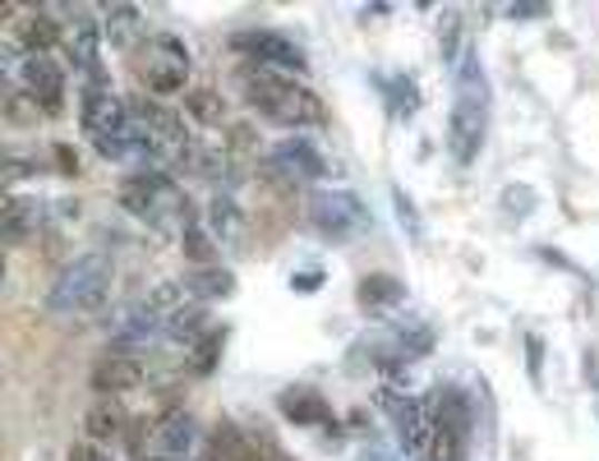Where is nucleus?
Here are the masks:
<instances>
[{
	"label": "nucleus",
	"mask_w": 599,
	"mask_h": 461,
	"mask_svg": "<svg viewBox=\"0 0 599 461\" xmlns=\"http://www.w3.org/2000/svg\"><path fill=\"white\" fill-rule=\"evenodd\" d=\"M244 98L249 107H254L259 116L277 120V126H287V130H313V126H323L328 111L323 102L313 98V92L296 79V74H277V70H249L244 79Z\"/></svg>",
	"instance_id": "obj_1"
},
{
	"label": "nucleus",
	"mask_w": 599,
	"mask_h": 461,
	"mask_svg": "<svg viewBox=\"0 0 599 461\" xmlns=\"http://www.w3.org/2000/svg\"><path fill=\"white\" fill-rule=\"evenodd\" d=\"M489 134V83L480 70V56L470 51L457 70V102H452V120H448V143H452V158L461 167H470L480 158Z\"/></svg>",
	"instance_id": "obj_2"
},
{
	"label": "nucleus",
	"mask_w": 599,
	"mask_h": 461,
	"mask_svg": "<svg viewBox=\"0 0 599 461\" xmlns=\"http://www.w3.org/2000/svg\"><path fill=\"white\" fill-rule=\"evenodd\" d=\"M120 208L143 218L157 231H184L189 222V199L180 194V184H171L167 176H152V171H134L130 180H120Z\"/></svg>",
	"instance_id": "obj_3"
},
{
	"label": "nucleus",
	"mask_w": 599,
	"mask_h": 461,
	"mask_svg": "<svg viewBox=\"0 0 599 461\" xmlns=\"http://www.w3.org/2000/svg\"><path fill=\"white\" fill-rule=\"evenodd\" d=\"M124 111H130V139H134L139 152H152V158H162V162H184V152L194 148L184 134V120L171 107L148 102V98H130Z\"/></svg>",
	"instance_id": "obj_4"
},
{
	"label": "nucleus",
	"mask_w": 599,
	"mask_h": 461,
	"mask_svg": "<svg viewBox=\"0 0 599 461\" xmlns=\"http://www.w3.org/2000/svg\"><path fill=\"white\" fill-rule=\"evenodd\" d=\"M111 287V259L107 254H79L66 268L56 272L51 295H47V310L51 314H79L92 310Z\"/></svg>",
	"instance_id": "obj_5"
},
{
	"label": "nucleus",
	"mask_w": 599,
	"mask_h": 461,
	"mask_svg": "<svg viewBox=\"0 0 599 461\" xmlns=\"http://www.w3.org/2000/svg\"><path fill=\"white\" fill-rule=\"evenodd\" d=\"M309 222L313 231H323L328 240H356L369 231V208L356 199V194H346V190H313L309 194Z\"/></svg>",
	"instance_id": "obj_6"
},
{
	"label": "nucleus",
	"mask_w": 599,
	"mask_h": 461,
	"mask_svg": "<svg viewBox=\"0 0 599 461\" xmlns=\"http://www.w3.org/2000/svg\"><path fill=\"white\" fill-rule=\"evenodd\" d=\"M139 70H143V83H148L152 98H171V92H180L184 79H189V56H184L180 38L157 33V38L139 51Z\"/></svg>",
	"instance_id": "obj_7"
},
{
	"label": "nucleus",
	"mask_w": 599,
	"mask_h": 461,
	"mask_svg": "<svg viewBox=\"0 0 599 461\" xmlns=\"http://www.w3.org/2000/svg\"><path fill=\"white\" fill-rule=\"evenodd\" d=\"M373 407L397 424V439L406 443V452H416V457L429 452L433 420H429V407H425V402H411V397H401V392H388V388H383V392L373 397Z\"/></svg>",
	"instance_id": "obj_8"
},
{
	"label": "nucleus",
	"mask_w": 599,
	"mask_h": 461,
	"mask_svg": "<svg viewBox=\"0 0 599 461\" xmlns=\"http://www.w3.org/2000/svg\"><path fill=\"white\" fill-rule=\"evenodd\" d=\"M231 47L244 51L259 70H277V74H300V70H305V51H300L291 38L268 33V28H254V33H236Z\"/></svg>",
	"instance_id": "obj_9"
},
{
	"label": "nucleus",
	"mask_w": 599,
	"mask_h": 461,
	"mask_svg": "<svg viewBox=\"0 0 599 461\" xmlns=\"http://www.w3.org/2000/svg\"><path fill=\"white\" fill-rule=\"evenodd\" d=\"M199 448V420L189 411H167L157 420V429L148 434V457L143 461H184L189 452Z\"/></svg>",
	"instance_id": "obj_10"
},
{
	"label": "nucleus",
	"mask_w": 599,
	"mask_h": 461,
	"mask_svg": "<svg viewBox=\"0 0 599 461\" xmlns=\"http://www.w3.org/2000/svg\"><path fill=\"white\" fill-rule=\"evenodd\" d=\"M162 323H167V319L157 314L148 300L120 304V310L111 314V323H107V332H111V351H116V355H134V347L152 342L157 328H162Z\"/></svg>",
	"instance_id": "obj_11"
},
{
	"label": "nucleus",
	"mask_w": 599,
	"mask_h": 461,
	"mask_svg": "<svg viewBox=\"0 0 599 461\" xmlns=\"http://www.w3.org/2000/svg\"><path fill=\"white\" fill-rule=\"evenodd\" d=\"M268 167L287 180H323L328 176V162L323 152L313 148L309 139H281L268 148Z\"/></svg>",
	"instance_id": "obj_12"
},
{
	"label": "nucleus",
	"mask_w": 599,
	"mask_h": 461,
	"mask_svg": "<svg viewBox=\"0 0 599 461\" xmlns=\"http://www.w3.org/2000/svg\"><path fill=\"white\" fill-rule=\"evenodd\" d=\"M88 383H92V392H98V397H120V392H130V388L143 383V360H139V355H116V351H111L107 360L92 364Z\"/></svg>",
	"instance_id": "obj_13"
},
{
	"label": "nucleus",
	"mask_w": 599,
	"mask_h": 461,
	"mask_svg": "<svg viewBox=\"0 0 599 461\" xmlns=\"http://www.w3.org/2000/svg\"><path fill=\"white\" fill-rule=\"evenodd\" d=\"M23 88H28V98H33L42 111H60V98H66V74H60V66L51 56H33L23 66Z\"/></svg>",
	"instance_id": "obj_14"
},
{
	"label": "nucleus",
	"mask_w": 599,
	"mask_h": 461,
	"mask_svg": "<svg viewBox=\"0 0 599 461\" xmlns=\"http://www.w3.org/2000/svg\"><path fill=\"white\" fill-rule=\"evenodd\" d=\"M277 407H281V415H287L291 424H328L332 420V411H328V402H323V392H313V388H305V383H296V388H287L277 397Z\"/></svg>",
	"instance_id": "obj_15"
},
{
	"label": "nucleus",
	"mask_w": 599,
	"mask_h": 461,
	"mask_svg": "<svg viewBox=\"0 0 599 461\" xmlns=\"http://www.w3.org/2000/svg\"><path fill=\"white\" fill-rule=\"evenodd\" d=\"M199 461H263L259 457V443H249L231 420H222L212 429V439L203 443V457Z\"/></svg>",
	"instance_id": "obj_16"
},
{
	"label": "nucleus",
	"mask_w": 599,
	"mask_h": 461,
	"mask_svg": "<svg viewBox=\"0 0 599 461\" xmlns=\"http://www.w3.org/2000/svg\"><path fill=\"white\" fill-rule=\"evenodd\" d=\"M14 38L33 51V56H47L56 42H66V28L56 23V14H42V10H33V14H19V28H14Z\"/></svg>",
	"instance_id": "obj_17"
},
{
	"label": "nucleus",
	"mask_w": 599,
	"mask_h": 461,
	"mask_svg": "<svg viewBox=\"0 0 599 461\" xmlns=\"http://www.w3.org/2000/svg\"><path fill=\"white\" fill-rule=\"evenodd\" d=\"M356 300L365 304V310H392V304L406 300V282L392 272H369V277H360Z\"/></svg>",
	"instance_id": "obj_18"
},
{
	"label": "nucleus",
	"mask_w": 599,
	"mask_h": 461,
	"mask_svg": "<svg viewBox=\"0 0 599 461\" xmlns=\"http://www.w3.org/2000/svg\"><path fill=\"white\" fill-rule=\"evenodd\" d=\"M42 227V203L38 199H28V194H10L6 199V244L14 250V244H23L28 235H33Z\"/></svg>",
	"instance_id": "obj_19"
},
{
	"label": "nucleus",
	"mask_w": 599,
	"mask_h": 461,
	"mask_svg": "<svg viewBox=\"0 0 599 461\" xmlns=\"http://www.w3.org/2000/svg\"><path fill=\"white\" fill-rule=\"evenodd\" d=\"M98 42H102V28H98V19H88V14H79V23L66 33V51H70V60L79 70H98Z\"/></svg>",
	"instance_id": "obj_20"
},
{
	"label": "nucleus",
	"mask_w": 599,
	"mask_h": 461,
	"mask_svg": "<svg viewBox=\"0 0 599 461\" xmlns=\"http://www.w3.org/2000/svg\"><path fill=\"white\" fill-rule=\"evenodd\" d=\"M83 429H88V439H92V443H111V439H120L130 424H124V411L111 402V397H102L98 407H88Z\"/></svg>",
	"instance_id": "obj_21"
},
{
	"label": "nucleus",
	"mask_w": 599,
	"mask_h": 461,
	"mask_svg": "<svg viewBox=\"0 0 599 461\" xmlns=\"http://www.w3.org/2000/svg\"><path fill=\"white\" fill-rule=\"evenodd\" d=\"M184 287L194 291L203 304L208 300H231L236 295V272L231 268H194L184 277Z\"/></svg>",
	"instance_id": "obj_22"
},
{
	"label": "nucleus",
	"mask_w": 599,
	"mask_h": 461,
	"mask_svg": "<svg viewBox=\"0 0 599 461\" xmlns=\"http://www.w3.org/2000/svg\"><path fill=\"white\" fill-rule=\"evenodd\" d=\"M222 347H227V323H212L199 342H194V351H189V374L194 379H208V374H217V360H222Z\"/></svg>",
	"instance_id": "obj_23"
},
{
	"label": "nucleus",
	"mask_w": 599,
	"mask_h": 461,
	"mask_svg": "<svg viewBox=\"0 0 599 461\" xmlns=\"http://www.w3.org/2000/svg\"><path fill=\"white\" fill-rule=\"evenodd\" d=\"M184 111L203 130H212V126H222V120H227V102H222V92H217V88H189L184 92Z\"/></svg>",
	"instance_id": "obj_24"
},
{
	"label": "nucleus",
	"mask_w": 599,
	"mask_h": 461,
	"mask_svg": "<svg viewBox=\"0 0 599 461\" xmlns=\"http://www.w3.org/2000/svg\"><path fill=\"white\" fill-rule=\"evenodd\" d=\"M208 328H212V319H208V304L203 300H189L184 310H176L167 319V337H171V342H199Z\"/></svg>",
	"instance_id": "obj_25"
},
{
	"label": "nucleus",
	"mask_w": 599,
	"mask_h": 461,
	"mask_svg": "<svg viewBox=\"0 0 599 461\" xmlns=\"http://www.w3.org/2000/svg\"><path fill=\"white\" fill-rule=\"evenodd\" d=\"M184 167L194 171V176H203L208 184H227V180H231V162H227V152H222V148H208V143L189 148V152H184Z\"/></svg>",
	"instance_id": "obj_26"
},
{
	"label": "nucleus",
	"mask_w": 599,
	"mask_h": 461,
	"mask_svg": "<svg viewBox=\"0 0 599 461\" xmlns=\"http://www.w3.org/2000/svg\"><path fill=\"white\" fill-rule=\"evenodd\" d=\"M208 227H212L217 240H240V231H244L240 203H236L231 194H212V203H208Z\"/></svg>",
	"instance_id": "obj_27"
},
{
	"label": "nucleus",
	"mask_w": 599,
	"mask_h": 461,
	"mask_svg": "<svg viewBox=\"0 0 599 461\" xmlns=\"http://www.w3.org/2000/svg\"><path fill=\"white\" fill-rule=\"evenodd\" d=\"M139 23H143V10H139V6H116V10L107 14V38H111L116 47L130 51V47H134V33H139Z\"/></svg>",
	"instance_id": "obj_28"
},
{
	"label": "nucleus",
	"mask_w": 599,
	"mask_h": 461,
	"mask_svg": "<svg viewBox=\"0 0 599 461\" xmlns=\"http://www.w3.org/2000/svg\"><path fill=\"white\" fill-rule=\"evenodd\" d=\"M180 244H184V259L194 263V268H217V244H212V235L199 222H189L180 231Z\"/></svg>",
	"instance_id": "obj_29"
},
{
	"label": "nucleus",
	"mask_w": 599,
	"mask_h": 461,
	"mask_svg": "<svg viewBox=\"0 0 599 461\" xmlns=\"http://www.w3.org/2000/svg\"><path fill=\"white\" fill-rule=\"evenodd\" d=\"M461 452H466V439L452 434V429H438V424H433V439H429L425 461H461Z\"/></svg>",
	"instance_id": "obj_30"
},
{
	"label": "nucleus",
	"mask_w": 599,
	"mask_h": 461,
	"mask_svg": "<svg viewBox=\"0 0 599 461\" xmlns=\"http://www.w3.org/2000/svg\"><path fill=\"white\" fill-rule=\"evenodd\" d=\"M461 33H466V19H461V10H448V14H443V23H438V51H443V60H448V66L457 60Z\"/></svg>",
	"instance_id": "obj_31"
},
{
	"label": "nucleus",
	"mask_w": 599,
	"mask_h": 461,
	"mask_svg": "<svg viewBox=\"0 0 599 461\" xmlns=\"http://www.w3.org/2000/svg\"><path fill=\"white\" fill-rule=\"evenodd\" d=\"M148 304H152V310L157 314H162V319H171L176 310H184V295H180V282H157L148 295H143Z\"/></svg>",
	"instance_id": "obj_32"
},
{
	"label": "nucleus",
	"mask_w": 599,
	"mask_h": 461,
	"mask_svg": "<svg viewBox=\"0 0 599 461\" xmlns=\"http://www.w3.org/2000/svg\"><path fill=\"white\" fill-rule=\"evenodd\" d=\"M392 203H397V218H401V231L411 235V240H420V212H416V203H411V194L401 190V184H392Z\"/></svg>",
	"instance_id": "obj_33"
},
{
	"label": "nucleus",
	"mask_w": 599,
	"mask_h": 461,
	"mask_svg": "<svg viewBox=\"0 0 599 461\" xmlns=\"http://www.w3.org/2000/svg\"><path fill=\"white\" fill-rule=\"evenodd\" d=\"M388 92H392V116L397 120H406V116H411L416 111V88H411V79H388Z\"/></svg>",
	"instance_id": "obj_34"
},
{
	"label": "nucleus",
	"mask_w": 599,
	"mask_h": 461,
	"mask_svg": "<svg viewBox=\"0 0 599 461\" xmlns=\"http://www.w3.org/2000/svg\"><path fill=\"white\" fill-rule=\"evenodd\" d=\"M502 208H508L512 218H526V212L535 208V194L526 190V184H508V194H502Z\"/></svg>",
	"instance_id": "obj_35"
},
{
	"label": "nucleus",
	"mask_w": 599,
	"mask_h": 461,
	"mask_svg": "<svg viewBox=\"0 0 599 461\" xmlns=\"http://www.w3.org/2000/svg\"><path fill=\"white\" fill-rule=\"evenodd\" d=\"M545 342H540V337H526V369H530V383L535 388H540L545 383Z\"/></svg>",
	"instance_id": "obj_36"
},
{
	"label": "nucleus",
	"mask_w": 599,
	"mask_h": 461,
	"mask_svg": "<svg viewBox=\"0 0 599 461\" xmlns=\"http://www.w3.org/2000/svg\"><path fill=\"white\" fill-rule=\"evenodd\" d=\"M356 461H401V457H397L388 443H369V448L356 452Z\"/></svg>",
	"instance_id": "obj_37"
},
{
	"label": "nucleus",
	"mask_w": 599,
	"mask_h": 461,
	"mask_svg": "<svg viewBox=\"0 0 599 461\" xmlns=\"http://www.w3.org/2000/svg\"><path fill=\"white\" fill-rule=\"evenodd\" d=\"M291 287H296V291H319V287H323V268H313V272H296V277H291Z\"/></svg>",
	"instance_id": "obj_38"
},
{
	"label": "nucleus",
	"mask_w": 599,
	"mask_h": 461,
	"mask_svg": "<svg viewBox=\"0 0 599 461\" xmlns=\"http://www.w3.org/2000/svg\"><path fill=\"white\" fill-rule=\"evenodd\" d=\"M70 461H107V452H102V443H74V452H70Z\"/></svg>",
	"instance_id": "obj_39"
},
{
	"label": "nucleus",
	"mask_w": 599,
	"mask_h": 461,
	"mask_svg": "<svg viewBox=\"0 0 599 461\" xmlns=\"http://www.w3.org/2000/svg\"><path fill=\"white\" fill-rule=\"evenodd\" d=\"M530 14H535V19H545L549 6H512V19H530Z\"/></svg>",
	"instance_id": "obj_40"
},
{
	"label": "nucleus",
	"mask_w": 599,
	"mask_h": 461,
	"mask_svg": "<svg viewBox=\"0 0 599 461\" xmlns=\"http://www.w3.org/2000/svg\"><path fill=\"white\" fill-rule=\"evenodd\" d=\"M56 162H60V171H70V176H74V152H70L66 143H56Z\"/></svg>",
	"instance_id": "obj_41"
}]
</instances>
